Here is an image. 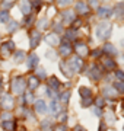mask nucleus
<instances>
[{"mask_svg":"<svg viewBox=\"0 0 124 131\" xmlns=\"http://www.w3.org/2000/svg\"><path fill=\"white\" fill-rule=\"evenodd\" d=\"M92 112H94V114H95V115H96V117H101V115H102V112H101V109H99V108H92Z\"/></svg>","mask_w":124,"mask_h":131,"instance_id":"nucleus-40","label":"nucleus"},{"mask_svg":"<svg viewBox=\"0 0 124 131\" xmlns=\"http://www.w3.org/2000/svg\"><path fill=\"white\" fill-rule=\"evenodd\" d=\"M105 130H107V125H105L104 122H101L99 124V131H105Z\"/></svg>","mask_w":124,"mask_h":131,"instance_id":"nucleus-46","label":"nucleus"},{"mask_svg":"<svg viewBox=\"0 0 124 131\" xmlns=\"http://www.w3.org/2000/svg\"><path fill=\"white\" fill-rule=\"evenodd\" d=\"M16 29H18V24H16L15 20H12L10 25H9V31H10V32H13V31H16Z\"/></svg>","mask_w":124,"mask_h":131,"instance_id":"nucleus-35","label":"nucleus"},{"mask_svg":"<svg viewBox=\"0 0 124 131\" xmlns=\"http://www.w3.org/2000/svg\"><path fill=\"white\" fill-rule=\"evenodd\" d=\"M2 127H3L6 131H15L16 130V124H15L13 121H5L2 124Z\"/></svg>","mask_w":124,"mask_h":131,"instance_id":"nucleus-23","label":"nucleus"},{"mask_svg":"<svg viewBox=\"0 0 124 131\" xmlns=\"http://www.w3.org/2000/svg\"><path fill=\"white\" fill-rule=\"evenodd\" d=\"M101 52H102V50H95V51L92 52V56H94V57H99Z\"/></svg>","mask_w":124,"mask_h":131,"instance_id":"nucleus-45","label":"nucleus"},{"mask_svg":"<svg viewBox=\"0 0 124 131\" xmlns=\"http://www.w3.org/2000/svg\"><path fill=\"white\" fill-rule=\"evenodd\" d=\"M67 5H70V0L69 2H60L58 3V6H67Z\"/></svg>","mask_w":124,"mask_h":131,"instance_id":"nucleus-48","label":"nucleus"},{"mask_svg":"<svg viewBox=\"0 0 124 131\" xmlns=\"http://www.w3.org/2000/svg\"><path fill=\"white\" fill-rule=\"evenodd\" d=\"M54 28H56V31H57V32H61V31H63L61 25H56V26H54Z\"/></svg>","mask_w":124,"mask_h":131,"instance_id":"nucleus-49","label":"nucleus"},{"mask_svg":"<svg viewBox=\"0 0 124 131\" xmlns=\"http://www.w3.org/2000/svg\"><path fill=\"white\" fill-rule=\"evenodd\" d=\"M37 77H39V79H45V71H44V69H38V71H37Z\"/></svg>","mask_w":124,"mask_h":131,"instance_id":"nucleus-37","label":"nucleus"},{"mask_svg":"<svg viewBox=\"0 0 124 131\" xmlns=\"http://www.w3.org/2000/svg\"><path fill=\"white\" fill-rule=\"evenodd\" d=\"M45 57H48L50 60H56V52L54 51H45Z\"/></svg>","mask_w":124,"mask_h":131,"instance_id":"nucleus-36","label":"nucleus"},{"mask_svg":"<svg viewBox=\"0 0 124 131\" xmlns=\"http://www.w3.org/2000/svg\"><path fill=\"white\" fill-rule=\"evenodd\" d=\"M89 77L91 79H94V80H98L101 77V70L96 67V66H94L91 69V73H89Z\"/></svg>","mask_w":124,"mask_h":131,"instance_id":"nucleus-19","label":"nucleus"},{"mask_svg":"<svg viewBox=\"0 0 124 131\" xmlns=\"http://www.w3.org/2000/svg\"><path fill=\"white\" fill-rule=\"evenodd\" d=\"M75 131H86V130L83 128V127H76V128H75Z\"/></svg>","mask_w":124,"mask_h":131,"instance_id":"nucleus-50","label":"nucleus"},{"mask_svg":"<svg viewBox=\"0 0 124 131\" xmlns=\"http://www.w3.org/2000/svg\"><path fill=\"white\" fill-rule=\"evenodd\" d=\"M25 99H26V102H32V93H26V96H25Z\"/></svg>","mask_w":124,"mask_h":131,"instance_id":"nucleus-44","label":"nucleus"},{"mask_svg":"<svg viewBox=\"0 0 124 131\" xmlns=\"http://www.w3.org/2000/svg\"><path fill=\"white\" fill-rule=\"evenodd\" d=\"M91 103H92V98H89V99H83V102H82V106L86 108V106H89Z\"/></svg>","mask_w":124,"mask_h":131,"instance_id":"nucleus-38","label":"nucleus"},{"mask_svg":"<svg viewBox=\"0 0 124 131\" xmlns=\"http://www.w3.org/2000/svg\"><path fill=\"white\" fill-rule=\"evenodd\" d=\"M2 6H3V7H5V10H6V9H9V7H12V6H13V2H3V3H2Z\"/></svg>","mask_w":124,"mask_h":131,"instance_id":"nucleus-39","label":"nucleus"},{"mask_svg":"<svg viewBox=\"0 0 124 131\" xmlns=\"http://www.w3.org/2000/svg\"><path fill=\"white\" fill-rule=\"evenodd\" d=\"M79 93H80V96L83 99L92 98V90L89 89V88H80V89H79Z\"/></svg>","mask_w":124,"mask_h":131,"instance_id":"nucleus-18","label":"nucleus"},{"mask_svg":"<svg viewBox=\"0 0 124 131\" xmlns=\"http://www.w3.org/2000/svg\"><path fill=\"white\" fill-rule=\"evenodd\" d=\"M38 28L39 29H47L48 28V19H41V20H39V24H38Z\"/></svg>","mask_w":124,"mask_h":131,"instance_id":"nucleus-29","label":"nucleus"},{"mask_svg":"<svg viewBox=\"0 0 124 131\" xmlns=\"http://www.w3.org/2000/svg\"><path fill=\"white\" fill-rule=\"evenodd\" d=\"M45 42L50 44L51 47H57L58 44H60V38H58L57 34H48L47 37H45Z\"/></svg>","mask_w":124,"mask_h":131,"instance_id":"nucleus-6","label":"nucleus"},{"mask_svg":"<svg viewBox=\"0 0 124 131\" xmlns=\"http://www.w3.org/2000/svg\"><path fill=\"white\" fill-rule=\"evenodd\" d=\"M0 105H2V108H3V109L9 111V109H12V108H13V98H12L10 95H3V96H2V99H0Z\"/></svg>","mask_w":124,"mask_h":131,"instance_id":"nucleus-4","label":"nucleus"},{"mask_svg":"<svg viewBox=\"0 0 124 131\" xmlns=\"http://www.w3.org/2000/svg\"><path fill=\"white\" fill-rule=\"evenodd\" d=\"M15 50V44L12 41H7V42H5L3 45H2V48H0V54L3 57H7V56H10V52Z\"/></svg>","mask_w":124,"mask_h":131,"instance_id":"nucleus-5","label":"nucleus"},{"mask_svg":"<svg viewBox=\"0 0 124 131\" xmlns=\"http://www.w3.org/2000/svg\"><path fill=\"white\" fill-rule=\"evenodd\" d=\"M75 51L80 56V58L88 56V47H86L85 44H76V47H75Z\"/></svg>","mask_w":124,"mask_h":131,"instance_id":"nucleus-10","label":"nucleus"},{"mask_svg":"<svg viewBox=\"0 0 124 131\" xmlns=\"http://www.w3.org/2000/svg\"><path fill=\"white\" fill-rule=\"evenodd\" d=\"M121 44H123V45H124V39H123V41H121Z\"/></svg>","mask_w":124,"mask_h":131,"instance_id":"nucleus-51","label":"nucleus"},{"mask_svg":"<svg viewBox=\"0 0 124 131\" xmlns=\"http://www.w3.org/2000/svg\"><path fill=\"white\" fill-rule=\"evenodd\" d=\"M107 121L110 122V124L115 122V118H114V115H112V112H107Z\"/></svg>","mask_w":124,"mask_h":131,"instance_id":"nucleus-34","label":"nucleus"},{"mask_svg":"<svg viewBox=\"0 0 124 131\" xmlns=\"http://www.w3.org/2000/svg\"><path fill=\"white\" fill-rule=\"evenodd\" d=\"M28 86H29V89H37V88L39 86V79L37 77V76H32V77H29Z\"/></svg>","mask_w":124,"mask_h":131,"instance_id":"nucleus-22","label":"nucleus"},{"mask_svg":"<svg viewBox=\"0 0 124 131\" xmlns=\"http://www.w3.org/2000/svg\"><path fill=\"white\" fill-rule=\"evenodd\" d=\"M58 86H60V82H58L57 77H54V76H53V77L48 79V88H50L51 90H57Z\"/></svg>","mask_w":124,"mask_h":131,"instance_id":"nucleus-14","label":"nucleus"},{"mask_svg":"<svg viewBox=\"0 0 124 131\" xmlns=\"http://www.w3.org/2000/svg\"><path fill=\"white\" fill-rule=\"evenodd\" d=\"M111 15H112V10L110 7H99L98 9V16L99 18H108Z\"/></svg>","mask_w":124,"mask_h":131,"instance_id":"nucleus-16","label":"nucleus"},{"mask_svg":"<svg viewBox=\"0 0 124 131\" xmlns=\"http://www.w3.org/2000/svg\"><path fill=\"white\" fill-rule=\"evenodd\" d=\"M95 105H96V108H101V106H104V98H102V96H99V98H96V101H95Z\"/></svg>","mask_w":124,"mask_h":131,"instance_id":"nucleus-33","label":"nucleus"},{"mask_svg":"<svg viewBox=\"0 0 124 131\" xmlns=\"http://www.w3.org/2000/svg\"><path fill=\"white\" fill-rule=\"evenodd\" d=\"M102 93H104L105 98H115L117 96V90L114 89V88H104V90H102Z\"/></svg>","mask_w":124,"mask_h":131,"instance_id":"nucleus-15","label":"nucleus"},{"mask_svg":"<svg viewBox=\"0 0 124 131\" xmlns=\"http://www.w3.org/2000/svg\"><path fill=\"white\" fill-rule=\"evenodd\" d=\"M76 10L80 15H86L89 12V6L86 5V3H83V2H79V3H76Z\"/></svg>","mask_w":124,"mask_h":131,"instance_id":"nucleus-12","label":"nucleus"},{"mask_svg":"<svg viewBox=\"0 0 124 131\" xmlns=\"http://www.w3.org/2000/svg\"><path fill=\"white\" fill-rule=\"evenodd\" d=\"M0 84H2V82H0Z\"/></svg>","mask_w":124,"mask_h":131,"instance_id":"nucleus-53","label":"nucleus"},{"mask_svg":"<svg viewBox=\"0 0 124 131\" xmlns=\"http://www.w3.org/2000/svg\"><path fill=\"white\" fill-rule=\"evenodd\" d=\"M24 57H25V52L24 51H16L15 52V63H20V61H24Z\"/></svg>","mask_w":124,"mask_h":131,"instance_id":"nucleus-25","label":"nucleus"},{"mask_svg":"<svg viewBox=\"0 0 124 131\" xmlns=\"http://www.w3.org/2000/svg\"><path fill=\"white\" fill-rule=\"evenodd\" d=\"M114 89H118L120 92H124V82H115L114 83Z\"/></svg>","mask_w":124,"mask_h":131,"instance_id":"nucleus-30","label":"nucleus"},{"mask_svg":"<svg viewBox=\"0 0 124 131\" xmlns=\"http://www.w3.org/2000/svg\"><path fill=\"white\" fill-rule=\"evenodd\" d=\"M115 77L120 79V82H124V71L123 70H115Z\"/></svg>","mask_w":124,"mask_h":131,"instance_id":"nucleus-32","label":"nucleus"},{"mask_svg":"<svg viewBox=\"0 0 124 131\" xmlns=\"http://www.w3.org/2000/svg\"><path fill=\"white\" fill-rule=\"evenodd\" d=\"M47 93H48V96H50V98H53V99H56V96H57V95L54 93V90H51L50 88L47 89Z\"/></svg>","mask_w":124,"mask_h":131,"instance_id":"nucleus-43","label":"nucleus"},{"mask_svg":"<svg viewBox=\"0 0 124 131\" xmlns=\"http://www.w3.org/2000/svg\"><path fill=\"white\" fill-rule=\"evenodd\" d=\"M114 10L117 18H124V3H117Z\"/></svg>","mask_w":124,"mask_h":131,"instance_id":"nucleus-20","label":"nucleus"},{"mask_svg":"<svg viewBox=\"0 0 124 131\" xmlns=\"http://www.w3.org/2000/svg\"><path fill=\"white\" fill-rule=\"evenodd\" d=\"M69 99H70V92H63V95L60 96V101H61L63 103H67Z\"/></svg>","mask_w":124,"mask_h":131,"instance_id":"nucleus-28","label":"nucleus"},{"mask_svg":"<svg viewBox=\"0 0 124 131\" xmlns=\"http://www.w3.org/2000/svg\"><path fill=\"white\" fill-rule=\"evenodd\" d=\"M39 41H41V34H39L38 31L32 32V37H31V48H37Z\"/></svg>","mask_w":124,"mask_h":131,"instance_id":"nucleus-11","label":"nucleus"},{"mask_svg":"<svg viewBox=\"0 0 124 131\" xmlns=\"http://www.w3.org/2000/svg\"><path fill=\"white\" fill-rule=\"evenodd\" d=\"M58 119H60V122H66V119H67V114H66V112L60 114V117H58Z\"/></svg>","mask_w":124,"mask_h":131,"instance_id":"nucleus-41","label":"nucleus"},{"mask_svg":"<svg viewBox=\"0 0 124 131\" xmlns=\"http://www.w3.org/2000/svg\"><path fill=\"white\" fill-rule=\"evenodd\" d=\"M89 6H91V7H98V6H99V3H96V2H91V3H89Z\"/></svg>","mask_w":124,"mask_h":131,"instance_id":"nucleus-47","label":"nucleus"},{"mask_svg":"<svg viewBox=\"0 0 124 131\" xmlns=\"http://www.w3.org/2000/svg\"><path fill=\"white\" fill-rule=\"evenodd\" d=\"M76 31H75V29H70V31H67V34H66V38L67 39H70V41H72V39H76Z\"/></svg>","mask_w":124,"mask_h":131,"instance_id":"nucleus-26","label":"nucleus"},{"mask_svg":"<svg viewBox=\"0 0 124 131\" xmlns=\"http://www.w3.org/2000/svg\"><path fill=\"white\" fill-rule=\"evenodd\" d=\"M47 105H45V102H44L43 99H38L37 102H35V111L38 114H41V115H44V114L47 112Z\"/></svg>","mask_w":124,"mask_h":131,"instance_id":"nucleus-8","label":"nucleus"},{"mask_svg":"<svg viewBox=\"0 0 124 131\" xmlns=\"http://www.w3.org/2000/svg\"><path fill=\"white\" fill-rule=\"evenodd\" d=\"M50 111H51L53 114H57L58 111H60V106H58L57 103L54 102V101H53V103H51V106H50Z\"/></svg>","mask_w":124,"mask_h":131,"instance_id":"nucleus-31","label":"nucleus"},{"mask_svg":"<svg viewBox=\"0 0 124 131\" xmlns=\"http://www.w3.org/2000/svg\"><path fill=\"white\" fill-rule=\"evenodd\" d=\"M7 19H9V12L7 10H2L0 12V20L2 22H7Z\"/></svg>","mask_w":124,"mask_h":131,"instance_id":"nucleus-27","label":"nucleus"},{"mask_svg":"<svg viewBox=\"0 0 124 131\" xmlns=\"http://www.w3.org/2000/svg\"><path fill=\"white\" fill-rule=\"evenodd\" d=\"M123 109H124V101H123Z\"/></svg>","mask_w":124,"mask_h":131,"instance_id":"nucleus-52","label":"nucleus"},{"mask_svg":"<svg viewBox=\"0 0 124 131\" xmlns=\"http://www.w3.org/2000/svg\"><path fill=\"white\" fill-rule=\"evenodd\" d=\"M25 88H26V82H25L22 77H16V79H13V82H12V92L16 95H22L24 93Z\"/></svg>","mask_w":124,"mask_h":131,"instance_id":"nucleus-2","label":"nucleus"},{"mask_svg":"<svg viewBox=\"0 0 124 131\" xmlns=\"http://www.w3.org/2000/svg\"><path fill=\"white\" fill-rule=\"evenodd\" d=\"M102 63H104V67L107 70H114L115 69V61L112 58H102Z\"/></svg>","mask_w":124,"mask_h":131,"instance_id":"nucleus-17","label":"nucleus"},{"mask_svg":"<svg viewBox=\"0 0 124 131\" xmlns=\"http://www.w3.org/2000/svg\"><path fill=\"white\" fill-rule=\"evenodd\" d=\"M54 131H67V128H66V125H64V124H61V125L56 127V128H54Z\"/></svg>","mask_w":124,"mask_h":131,"instance_id":"nucleus-42","label":"nucleus"},{"mask_svg":"<svg viewBox=\"0 0 124 131\" xmlns=\"http://www.w3.org/2000/svg\"><path fill=\"white\" fill-rule=\"evenodd\" d=\"M58 51H60V54H61L63 57H67L70 52H72V47H70L69 42H63L61 45L58 47Z\"/></svg>","mask_w":124,"mask_h":131,"instance_id":"nucleus-9","label":"nucleus"},{"mask_svg":"<svg viewBox=\"0 0 124 131\" xmlns=\"http://www.w3.org/2000/svg\"><path fill=\"white\" fill-rule=\"evenodd\" d=\"M19 6H20V10L24 12L25 16H28V15L31 13V3H29V2H26V0H22Z\"/></svg>","mask_w":124,"mask_h":131,"instance_id":"nucleus-13","label":"nucleus"},{"mask_svg":"<svg viewBox=\"0 0 124 131\" xmlns=\"http://www.w3.org/2000/svg\"><path fill=\"white\" fill-rule=\"evenodd\" d=\"M111 32H112V25L110 22H102L96 28V35L99 39H108L111 37Z\"/></svg>","mask_w":124,"mask_h":131,"instance_id":"nucleus-1","label":"nucleus"},{"mask_svg":"<svg viewBox=\"0 0 124 131\" xmlns=\"http://www.w3.org/2000/svg\"><path fill=\"white\" fill-rule=\"evenodd\" d=\"M61 15H63V22L64 24H72L73 20L76 19V15H75L73 10H64Z\"/></svg>","mask_w":124,"mask_h":131,"instance_id":"nucleus-7","label":"nucleus"},{"mask_svg":"<svg viewBox=\"0 0 124 131\" xmlns=\"http://www.w3.org/2000/svg\"><path fill=\"white\" fill-rule=\"evenodd\" d=\"M102 51H104V52H108V54H111V56H115V54H117V50H115V48L111 45V44H107V45L102 48Z\"/></svg>","mask_w":124,"mask_h":131,"instance_id":"nucleus-24","label":"nucleus"},{"mask_svg":"<svg viewBox=\"0 0 124 131\" xmlns=\"http://www.w3.org/2000/svg\"><path fill=\"white\" fill-rule=\"evenodd\" d=\"M35 66H38V57L35 56V54H31L28 57V67L29 69H34Z\"/></svg>","mask_w":124,"mask_h":131,"instance_id":"nucleus-21","label":"nucleus"},{"mask_svg":"<svg viewBox=\"0 0 124 131\" xmlns=\"http://www.w3.org/2000/svg\"><path fill=\"white\" fill-rule=\"evenodd\" d=\"M67 66H69L73 71H82L83 61H82V58H79V57H75V58H72L70 61H67Z\"/></svg>","mask_w":124,"mask_h":131,"instance_id":"nucleus-3","label":"nucleus"}]
</instances>
